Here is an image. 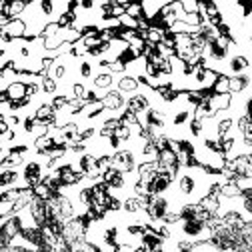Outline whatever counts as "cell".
Masks as SVG:
<instances>
[{
	"instance_id": "1",
	"label": "cell",
	"mask_w": 252,
	"mask_h": 252,
	"mask_svg": "<svg viewBox=\"0 0 252 252\" xmlns=\"http://www.w3.org/2000/svg\"><path fill=\"white\" fill-rule=\"evenodd\" d=\"M50 170L40 162V160H28L22 164V170H20V176L24 180V184L28 188H34L36 184L42 182V178L48 174Z\"/></svg>"
},
{
	"instance_id": "2",
	"label": "cell",
	"mask_w": 252,
	"mask_h": 252,
	"mask_svg": "<svg viewBox=\"0 0 252 252\" xmlns=\"http://www.w3.org/2000/svg\"><path fill=\"white\" fill-rule=\"evenodd\" d=\"M178 226H180L182 238H186V240H208V236H210V230H208L206 222L196 220V218H192V220H180Z\"/></svg>"
},
{
	"instance_id": "3",
	"label": "cell",
	"mask_w": 252,
	"mask_h": 252,
	"mask_svg": "<svg viewBox=\"0 0 252 252\" xmlns=\"http://www.w3.org/2000/svg\"><path fill=\"white\" fill-rule=\"evenodd\" d=\"M146 214L150 218V222H160V220L166 216V212L170 210V200L160 194V196H148L146 198Z\"/></svg>"
},
{
	"instance_id": "4",
	"label": "cell",
	"mask_w": 252,
	"mask_h": 252,
	"mask_svg": "<svg viewBox=\"0 0 252 252\" xmlns=\"http://www.w3.org/2000/svg\"><path fill=\"white\" fill-rule=\"evenodd\" d=\"M112 166L118 168L120 172L124 174H132L136 172V152L132 148H122V150H116L112 154Z\"/></svg>"
},
{
	"instance_id": "5",
	"label": "cell",
	"mask_w": 252,
	"mask_h": 252,
	"mask_svg": "<svg viewBox=\"0 0 252 252\" xmlns=\"http://www.w3.org/2000/svg\"><path fill=\"white\" fill-rule=\"evenodd\" d=\"M100 102H102V106H104L106 112H110V114H118V118H120V114H122V110H124V106H126L124 94H122L120 90H116V88L106 90V92L102 94Z\"/></svg>"
},
{
	"instance_id": "6",
	"label": "cell",
	"mask_w": 252,
	"mask_h": 252,
	"mask_svg": "<svg viewBox=\"0 0 252 252\" xmlns=\"http://www.w3.org/2000/svg\"><path fill=\"white\" fill-rule=\"evenodd\" d=\"M102 178H104V184L108 186V194H110V190H124L126 184H128V176H126L124 172H120L118 168H114V166H110L102 174Z\"/></svg>"
},
{
	"instance_id": "7",
	"label": "cell",
	"mask_w": 252,
	"mask_h": 252,
	"mask_svg": "<svg viewBox=\"0 0 252 252\" xmlns=\"http://www.w3.org/2000/svg\"><path fill=\"white\" fill-rule=\"evenodd\" d=\"M174 178L168 174V172H156V176L148 182V190H150V196H160L164 194L166 190H170Z\"/></svg>"
},
{
	"instance_id": "8",
	"label": "cell",
	"mask_w": 252,
	"mask_h": 252,
	"mask_svg": "<svg viewBox=\"0 0 252 252\" xmlns=\"http://www.w3.org/2000/svg\"><path fill=\"white\" fill-rule=\"evenodd\" d=\"M148 108H150V98H148V94L136 92V94H132V96H128V100H126V110H128V112H134L136 116H138V114H144Z\"/></svg>"
},
{
	"instance_id": "9",
	"label": "cell",
	"mask_w": 252,
	"mask_h": 252,
	"mask_svg": "<svg viewBox=\"0 0 252 252\" xmlns=\"http://www.w3.org/2000/svg\"><path fill=\"white\" fill-rule=\"evenodd\" d=\"M230 102H232V94H210L208 98V108L218 114V112H226L230 108Z\"/></svg>"
},
{
	"instance_id": "10",
	"label": "cell",
	"mask_w": 252,
	"mask_h": 252,
	"mask_svg": "<svg viewBox=\"0 0 252 252\" xmlns=\"http://www.w3.org/2000/svg\"><path fill=\"white\" fill-rule=\"evenodd\" d=\"M2 32H6L12 38V42L18 40V38H24L26 36V22H24V18L10 20L6 26H2Z\"/></svg>"
},
{
	"instance_id": "11",
	"label": "cell",
	"mask_w": 252,
	"mask_h": 252,
	"mask_svg": "<svg viewBox=\"0 0 252 252\" xmlns=\"http://www.w3.org/2000/svg\"><path fill=\"white\" fill-rule=\"evenodd\" d=\"M116 90H120L122 94H136L140 90V82L136 76H130V74H124L116 80Z\"/></svg>"
},
{
	"instance_id": "12",
	"label": "cell",
	"mask_w": 252,
	"mask_h": 252,
	"mask_svg": "<svg viewBox=\"0 0 252 252\" xmlns=\"http://www.w3.org/2000/svg\"><path fill=\"white\" fill-rule=\"evenodd\" d=\"M22 182V176L18 170L8 168V170H0V188H18Z\"/></svg>"
},
{
	"instance_id": "13",
	"label": "cell",
	"mask_w": 252,
	"mask_h": 252,
	"mask_svg": "<svg viewBox=\"0 0 252 252\" xmlns=\"http://www.w3.org/2000/svg\"><path fill=\"white\" fill-rule=\"evenodd\" d=\"M252 78L248 74H236V76H230V94H240L244 92L248 86H250Z\"/></svg>"
},
{
	"instance_id": "14",
	"label": "cell",
	"mask_w": 252,
	"mask_h": 252,
	"mask_svg": "<svg viewBox=\"0 0 252 252\" xmlns=\"http://www.w3.org/2000/svg\"><path fill=\"white\" fill-rule=\"evenodd\" d=\"M248 66H250V62H248V58H246V56H242V54L230 56V60H228V70L232 72V76L242 74Z\"/></svg>"
},
{
	"instance_id": "15",
	"label": "cell",
	"mask_w": 252,
	"mask_h": 252,
	"mask_svg": "<svg viewBox=\"0 0 252 252\" xmlns=\"http://www.w3.org/2000/svg\"><path fill=\"white\" fill-rule=\"evenodd\" d=\"M114 82H116V80H114V74H112V72H108V70L98 72L96 76H94V80H92L94 88H98V90H110Z\"/></svg>"
},
{
	"instance_id": "16",
	"label": "cell",
	"mask_w": 252,
	"mask_h": 252,
	"mask_svg": "<svg viewBox=\"0 0 252 252\" xmlns=\"http://www.w3.org/2000/svg\"><path fill=\"white\" fill-rule=\"evenodd\" d=\"M6 92H8L10 100H14V102L24 100V98H26V84L20 82V80H12V82L6 86Z\"/></svg>"
},
{
	"instance_id": "17",
	"label": "cell",
	"mask_w": 252,
	"mask_h": 252,
	"mask_svg": "<svg viewBox=\"0 0 252 252\" xmlns=\"http://www.w3.org/2000/svg\"><path fill=\"white\" fill-rule=\"evenodd\" d=\"M26 10H28V2H22V0H10V2H6V14L10 20L22 18Z\"/></svg>"
},
{
	"instance_id": "18",
	"label": "cell",
	"mask_w": 252,
	"mask_h": 252,
	"mask_svg": "<svg viewBox=\"0 0 252 252\" xmlns=\"http://www.w3.org/2000/svg\"><path fill=\"white\" fill-rule=\"evenodd\" d=\"M102 112H104L102 102H100V100H94V102H86V106L82 108L80 116H82L84 120H90V118H96V116H100Z\"/></svg>"
},
{
	"instance_id": "19",
	"label": "cell",
	"mask_w": 252,
	"mask_h": 252,
	"mask_svg": "<svg viewBox=\"0 0 252 252\" xmlns=\"http://www.w3.org/2000/svg\"><path fill=\"white\" fill-rule=\"evenodd\" d=\"M212 94H230V76L218 74V78L212 86Z\"/></svg>"
},
{
	"instance_id": "20",
	"label": "cell",
	"mask_w": 252,
	"mask_h": 252,
	"mask_svg": "<svg viewBox=\"0 0 252 252\" xmlns=\"http://www.w3.org/2000/svg\"><path fill=\"white\" fill-rule=\"evenodd\" d=\"M52 146H54V138H52L50 134H42V136L34 138V150H36L38 154H44V152H48Z\"/></svg>"
},
{
	"instance_id": "21",
	"label": "cell",
	"mask_w": 252,
	"mask_h": 252,
	"mask_svg": "<svg viewBox=\"0 0 252 252\" xmlns=\"http://www.w3.org/2000/svg\"><path fill=\"white\" fill-rule=\"evenodd\" d=\"M58 32H60V24L54 20V22H46V26L42 28V38L44 40H48V38H54V36H58Z\"/></svg>"
},
{
	"instance_id": "22",
	"label": "cell",
	"mask_w": 252,
	"mask_h": 252,
	"mask_svg": "<svg viewBox=\"0 0 252 252\" xmlns=\"http://www.w3.org/2000/svg\"><path fill=\"white\" fill-rule=\"evenodd\" d=\"M40 90L44 94H54L58 90V82L54 78H50V76H44V78H40Z\"/></svg>"
},
{
	"instance_id": "23",
	"label": "cell",
	"mask_w": 252,
	"mask_h": 252,
	"mask_svg": "<svg viewBox=\"0 0 252 252\" xmlns=\"http://www.w3.org/2000/svg\"><path fill=\"white\" fill-rule=\"evenodd\" d=\"M188 128H190V134H192L194 138H198V136H202V132H204V120H198V118H192L190 122H188Z\"/></svg>"
},
{
	"instance_id": "24",
	"label": "cell",
	"mask_w": 252,
	"mask_h": 252,
	"mask_svg": "<svg viewBox=\"0 0 252 252\" xmlns=\"http://www.w3.org/2000/svg\"><path fill=\"white\" fill-rule=\"evenodd\" d=\"M180 8H182V14H198L200 2H196V0H184V2H180Z\"/></svg>"
},
{
	"instance_id": "25",
	"label": "cell",
	"mask_w": 252,
	"mask_h": 252,
	"mask_svg": "<svg viewBox=\"0 0 252 252\" xmlns=\"http://www.w3.org/2000/svg\"><path fill=\"white\" fill-rule=\"evenodd\" d=\"M78 74H80V78H84V80H88L90 76H92V62L90 60H80L78 62Z\"/></svg>"
},
{
	"instance_id": "26",
	"label": "cell",
	"mask_w": 252,
	"mask_h": 252,
	"mask_svg": "<svg viewBox=\"0 0 252 252\" xmlns=\"http://www.w3.org/2000/svg\"><path fill=\"white\" fill-rule=\"evenodd\" d=\"M132 134H134V132H132V128H128V126H124V124H120L118 128L114 130V136H116V138H120L122 142H124V140H130V138H132Z\"/></svg>"
},
{
	"instance_id": "27",
	"label": "cell",
	"mask_w": 252,
	"mask_h": 252,
	"mask_svg": "<svg viewBox=\"0 0 252 252\" xmlns=\"http://www.w3.org/2000/svg\"><path fill=\"white\" fill-rule=\"evenodd\" d=\"M84 96H86V88H84L80 82H74V84H72V98L84 100Z\"/></svg>"
},
{
	"instance_id": "28",
	"label": "cell",
	"mask_w": 252,
	"mask_h": 252,
	"mask_svg": "<svg viewBox=\"0 0 252 252\" xmlns=\"http://www.w3.org/2000/svg\"><path fill=\"white\" fill-rule=\"evenodd\" d=\"M108 72H112V74H120V72H124L126 70V66L122 64V62L120 60H114V62H110V64H108V68H106Z\"/></svg>"
},
{
	"instance_id": "29",
	"label": "cell",
	"mask_w": 252,
	"mask_h": 252,
	"mask_svg": "<svg viewBox=\"0 0 252 252\" xmlns=\"http://www.w3.org/2000/svg\"><path fill=\"white\" fill-rule=\"evenodd\" d=\"M8 102H10V96H8L6 88H4V90H0V106H6Z\"/></svg>"
},
{
	"instance_id": "30",
	"label": "cell",
	"mask_w": 252,
	"mask_h": 252,
	"mask_svg": "<svg viewBox=\"0 0 252 252\" xmlns=\"http://www.w3.org/2000/svg\"><path fill=\"white\" fill-rule=\"evenodd\" d=\"M244 110H246L244 114H246L248 118H252V96H250V98L246 100V104H244Z\"/></svg>"
},
{
	"instance_id": "31",
	"label": "cell",
	"mask_w": 252,
	"mask_h": 252,
	"mask_svg": "<svg viewBox=\"0 0 252 252\" xmlns=\"http://www.w3.org/2000/svg\"><path fill=\"white\" fill-rule=\"evenodd\" d=\"M206 248H208V244H206V246H198V248H194L192 252H210V250H206Z\"/></svg>"
},
{
	"instance_id": "32",
	"label": "cell",
	"mask_w": 252,
	"mask_h": 252,
	"mask_svg": "<svg viewBox=\"0 0 252 252\" xmlns=\"http://www.w3.org/2000/svg\"><path fill=\"white\" fill-rule=\"evenodd\" d=\"M248 162H250V166H252V150L248 152Z\"/></svg>"
},
{
	"instance_id": "33",
	"label": "cell",
	"mask_w": 252,
	"mask_h": 252,
	"mask_svg": "<svg viewBox=\"0 0 252 252\" xmlns=\"http://www.w3.org/2000/svg\"><path fill=\"white\" fill-rule=\"evenodd\" d=\"M4 54H6V50H4V48H0V56H4Z\"/></svg>"
},
{
	"instance_id": "34",
	"label": "cell",
	"mask_w": 252,
	"mask_h": 252,
	"mask_svg": "<svg viewBox=\"0 0 252 252\" xmlns=\"http://www.w3.org/2000/svg\"><path fill=\"white\" fill-rule=\"evenodd\" d=\"M0 34H2V26H0Z\"/></svg>"
},
{
	"instance_id": "35",
	"label": "cell",
	"mask_w": 252,
	"mask_h": 252,
	"mask_svg": "<svg viewBox=\"0 0 252 252\" xmlns=\"http://www.w3.org/2000/svg\"><path fill=\"white\" fill-rule=\"evenodd\" d=\"M250 40H252V38H250Z\"/></svg>"
},
{
	"instance_id": "36",
	"label": "cell",
	"mask_w": 252,
	"mask_h": 252,
	"mask_svg": "<svg viewBox=\"0 0 252 252\" xmlns=\"http://www.w3.org/2000/svg\"><path fill=\"white\" fill-rule=\"evenodd\" d=\"M250 78H252V76H250Z\"/></svg>"
}]
</instances>
